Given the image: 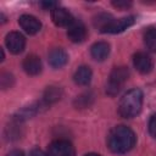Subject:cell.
Here are the masks:
<instances>
[{
  "label": "cell",
  "instance_id": "7c38bea8",
  "mask_svg": "<svg viewBox=\"0 0 156 156\" xmlns=\"http://www.w3.org/2000/svg\"><path fill=\"white\" fill-rule=\"evenodd\" d=\"M68 61V55L62 49H54L49 54V63L54 68H61L63 67Z\"/></svg>",
  "mask_w": 156,
  "mask_h": 156
},
{
  "label": "cell",
  "instance_id": "ffe728a7",
  "mask_svg": "<svg viewBox=\"0 0 156 156\" xmlns=\"http://www.w3.org/2000/svg\"><path fill=\"white\" fill-rule=\"evenodd\" d=\"M149 132L152 135V138L156 139V113L152 115L149 121Z\"/></svg>",
  "mask_w": 156,
  "mask_h": 156
},
{
  "label": "cell",
  "instance_id": "d4e9b609",
  "mask_svg": "<svg viewBox=\"0 0 156 156\" xmlns=\"http://www.w3.org/2000/svg\"><path fill=\"white\" fill-rule=\"evenodd\" d=\"M85 156H100V155H96V154H88V155H85Z\"/></svg>",
  "mask_w": 156,
  "mask_h": 156
},
{
  "label": "cell",
  "instance_id": "5b68a950",
  "mask_svg": "<svg viewBox=\"0 0 156 156\" xmlns=\"http://www.w3.org/2000/svg\"><path fill=\"white\" fill-rule=\"evenodd\" d=\"M134 17L133 16H128V17H123V18H118L116 20L115 17H111L110 21L107 22V24L104 27V29L101 30V33H121L124 29H127L128 27H130L134 23Z\"/></svg>",
  "mask_w": 156,
  "mask_h": 156
},
{
  "label": "cell",
  "instance_id": "603a6c76",
  "mask_svg": "<svg viewBox=\"0 0 156 156\" xmlns=\"http://www.w3.org/2000/svg\"><path fill=\"white\" fill-rule=\"evenodd\" d=\"M30 156H48V154H45L40 149H33L32 152H30Z\"/></svg>",
  "mask_w": 156,
  "mask_h": 156
},
{
  "label": "cell",
  "instance_id": "ac0fdd59",
  "mask_svg": "<svg viewBox=\"0 0 156 156\" xmlns=\"http://www.w3.org/2000/svg\"><path fill=\"white\" fill-rule=\"evenodd\" d=\"M35 112H37V107H35V105H30V106L23 107V108H22L21 111H18L17 115L15 116V121L20 122V121L30 118L33 115H35Z\"/></svg>",
  "mask_w": 156,
  "mask_h": 156
},
{
  "label": "cell",
  "instance_id": "30bf717a",
  "mask_svg": "<svg viewBox=\"0 0 156 156\" xmlns=\"http://www.w3.org/2000/svg\"><path fill=\"white\" fill-rule=\"evenodd\" d=\"M18 23L21 28L28 34H35L41 28V23L39 22V20L30 15H22L18 20Z\"/></svg>",
  "mask_w": 156,
  "mask_h": 156
},
{
  "label": "cell",
  "instance_id": "2e32d148",
  "mask_svg": "<svg viewBox=\"0 0 156 156\" xmlns=\"http://www.w3.org/2000/svg\"><path fill=\"white\" fill-rule=\"evenodd\" d=\"M93 101H94L93 93L87 91V93H83L79 96H77V99L74 100V106L77 108H85V107H89Z\"/></svg>",
  "mask_w": 156,
  "mask_h": 156
},
{
  "label": "cell",
  "instance_id": "6da1fadb",
  "mask_svg": "<svg viewBox=\"0 0 156 156\" xmlns=\"http://www.w3.org/2000/svg\"><path fill=\"white\" fill-rule=\"evenodd\" d=\"M134 144L135 134L126 126H117L112 128L107 135V146L115 154H124L129 151Z\"/></svg>",
  "mask_w": 156,
  "mask_h": 156
},
{
  "label": "cell",
  "instance_id": "277c9868",
  "mask_svg": "<svg viewBox=\"0 0 156 156\" xmlns=\"http://www.w3.org/2000/svg\"><path fill=\"white\" fill-rule=\"evenodd\" d=\"M48 156H74V147L68 140H55L48 147Z\"/></svg>",
  "mask_w": 156,
  "mask_h": 156
},
{
  "label": "cell",
  "instance_id": "7a4b0ae2",
  "mask_svg": "<svg viewBox=\"0 0 156 156\" xmlns=\"http://www.w3.org/2000/svg\"><path fill=\"white\" fill-rule=\"evenodd\" d=\"M143 106V93L140 89L128 90L121 99L118 105V112L124 118H132L136 116Z\"/></svg>",
  "mask_w": 156,
  "mask_h": 156
},
{
  "label": "cell",
  "instance_id": "d6986e66",
  "mask_svg": "<svg viewBox=\"0 0 156 156\" xmlns=\"http://www.w3.org/2000/svg\"><path fill=\"white\" fill-rule=\"evenodd\" d=\"M0 82H1L2 89H7V88H10V87L12 85L13 78H12V76H11L10 73H2V76H1V78H0Z\"/></svg>",
  "mask_w": 156,
  "mask_h": 156
},
{
  "label": "cell",
  "instance_id": "3957f363",
  "mask_svg": "<svg viewBox=\"0 0 156 156\" xmlns=\"http://www.w3.org/2000/svg\"><path fill=\"white\" fill-rule=\"evenodd\" d=\"M129 77V71L127 67H115L108 77V82L106 84V91L108 95H116L126 83Z\"/></svg>",
  "mask_w": 156,
  "mask_h": 156
},
{
  "label": "cell",
  "instance_id": "ba28073f",
  "mask_svg": "<svg viewBox=\"0 0 156 156\" xmlns=\"http://www.w3.org/2000/svg\"><path fill=\"white\" fill-rule=\"evenodd\" d=\"M133 63H134V67L136 68V71L143 74L149 73L154 66L152 58L145 52H136L133 56Z\"/></svg>",
  "mask_w": 156,
  "mask_h": 156
},
{
  "label": "cell",
  "instance_id": "7402d4cb",
  "mask_svg": "<svg viewBox=\"0 0 156 156\" xmlns=\"http://www.w3.org/2000/svg\"><path fill=\"white\" fill-rule=\"evenodd\" d=\"M112 5L118 7V9H127V7L132 6V2L130 1H122V0H119V1H113Z\"/></svg>",
  "mask_w": 156,
  "mask_h": 156
},
{
  "label": "cell",
  "instance_id": "8fae6325",
  "mask_svg": "<svg viewBox=\"0 0 156 156\" xmlns=\"http://www.w3.org/2000/svg\"><path fill=\"white\" fill-rule=\"evenodd\" d=\"M23 69L29 76H37L41 72V61L35 55H28L23 61Z\"/></svg>",
  "mask_w": 156,
  "mask_h": 156
},
{
  "label": "cell",
  "instance_id": "e0dca14e",
  "mask_svg": "<svg viewBox=\"0 0 156 156\" xmlns=\"http://www.w3.org/2000/svg\"><path fill=\"white\" fill-rule=\"evenodd\" d=\"M144 41L146 48L152 51L156 52V28H149L145 34H144Z\"/></svg>",
  "mask_w": 156,
  "mask_h": 156
},
{
  "label": "cell",
  "instance_id": "4fadbf2b",
  "mask_svg": "<svg viewBox=\"0 0 156 156\" xmlns=\"http://www.w3.org/2000/svg\"><path fill=\"white\" fill-rule=\"evenodd\" d=\"M90 54L96 61H104L110 54V45L106 41H98L90 48Z\"/></svg>",
  "mask_w": 156,
  "mask_h": 156
},
{
  "label": "cell",
  "instance_id": "5bb4252c",
  "mask_svg": "<svg viewBox=\"0 0 156 156\" xmlns=\"http://www.w3.org/2000/svg\"><path fill=\"white\" fill-rule=\"evenodd\" d=\"M91 76H93L91 69L88 66H82L76 71L73 79L78 85H88L91 80Z\"/></svg>",
  "mask_w": 156,
  "mask_h": 156
},
{
  "label": "cell",
  "instance_id": "44dd1931",
  "mask_svg": "<svg viewBox=\"0 0 156 156\" xmlns=\"http://www.w3.org/2000/svg\"><path fill=\"white\" fill-rule=\"evenodd\" d=\"M40 6H43L45 10H51V11L54 9H56V7H58L57 2H55V1H41Z\"/></svg>",
  "mask_w": 156,
  "mask_h": 156
},
{
  "label": "cell",
  "instance_id": "9a60e30c",
  "mask_svg": "<svg viewBox=\"0 0 156 156\" xmlns=\"http://www.w3.org/2000/svg\"><path fill=\"white\" fill-rule=\"evenodd\" d=\"M62 96V90L61 88L58 87H55V85H51V87H48L44 91V101L46 104H54L56 101H58Z\"/></svg>",
  "mask_w": 156,
  "mask_h": 156
},
{
  "label": "cell",
  "instance_id": "52a82bcc",
  "mask_svg": "<svg viewBox=\"0 0 156 156\" xmlns=\"http://www.w3.org/2000/svg\"><path fill=\"white\" fill-rule=\"evenodd\" d=\"M5 43H6V46L10 50V52H12V54H20L24 49L26 39H24V37L21 33H18V32H11V33H9L6 35Z\"/></svg>",
  "mask_w": 156,
  "mask_h": 156
},
{
  "label": "cell",
  "instance_id": "8992f818",
  "mask_svg": "<svg viewBox=\"0 0 156 156\" xmlns=\"http://www.w3.org/2000/svg\"><path fill=\"white\" fill-rule=\"evenodd\" d=\"M67 37L73 43H82L87 38V28L84 23L79 20H73V22L67 27Z\"/></svg>",
  "mask_w": 156,
  "mask_h": 156
},
{
  "label": "cell",
  "instance_id": "9c48e42d",
  "mask_svg": "<svg viewBox=\"0 0 156 156\" xmlns=\"http://www.w3.org/2000/svg\"><path fill=\"white\" fill-rule=\"evenodd\" d=\"M51 18L52 22L58 27H68L73 22L72 15L68 12V10L63 7H56L51 11Z\"/></svg>",
  "mask_w": 156,
  "mask_h": 156
},
{
  "label": "cell",
  "instance_id": "cb8c5ba5",
  "mask_svg": "<svg viewBox=\"0 0 156 156\" xmlns=\"http://www.w3.org/2000/svg\"><path fill=\"white\" fill-rule=\"evenodd\" d=\"M7 156H24V155H23V152L20 151V150H12V151H10V152L7 154Z\"/></svg>",
  "mask_w": 156,
  "mask_h": 156
}]
</instances>
